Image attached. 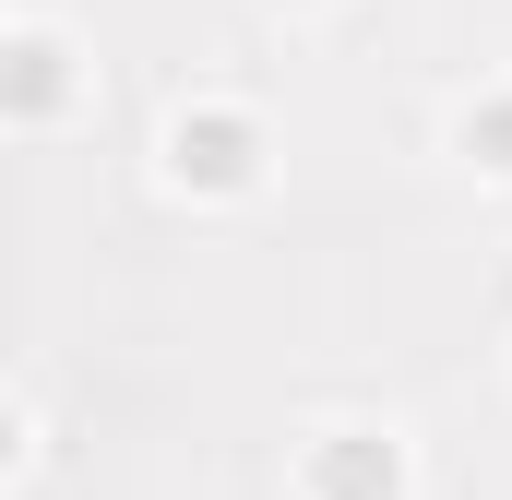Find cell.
Wrapping results in <instances>:
<instances>
[{
	"label": "cell",
	"instance_id": "cell-5",
	"mask_svg": "<svg viewBox=\"0 0 512 500\" xmlns=\"http://www.w3.org/2000/svg\"><path fill=\"white\" fill-rule=\"evenodd\" d=\"M48 477V405H36V381H12V500Z\"/></svg>",
	"mask_w": 512,
	"mask_h": 500
},
{
	"label": "cell",
	"instance_id": "cell-2",
	"mask_svg": "<svg viewBox=\"0 0 512 500\" xmlns=\"http://www.w3.org/2000/svg\"><path fill=\"white\" fill-rule=\"evenodd\" d=\"M84 120H96V48L48 0H12L0 12V131L12 143H60Z\"/></svg>",
	"mask_w": 512,
	"mask_h": 500
},
{
	"label": "cell",
	"instance_id": "cell-4",
	"mask_svg": "<svg viewBox=\"0 0 512 500\" xmlns=\"http://www.w3.org/2000/svg\"><path fill=\"white\" fill-rule=\"evenodd\" d=\"M441 155H453L477 191H512V72H489V84H465V96H453Z\"/></svg>",
	"mask_w": 512,
	"mask_h": 500
},
{
	"label": "cell",
	"instance_id": "cell-3",
	"mask_svg": "<svg viewBox=\"0 0 512 500\" xmlns=\"http://www.w3.org/2000/svg\"><path fill=\"white\" fill-rule=\"evenodd\" d=\"M286 489L298 500H417V453H405L393 417H310Z\"/></svg>",
	"mask_w": 512,
	"mask_h": 500
},
{
	"label": "cell",
	"instance_id": "cell-6",
	"mask_svg": "<svg viewBox=\"0 0 512 500\" xmlns=\"http://www.w3.org/2000/svg\"><path fill=\"white\" fill-rule=\"evenodd\" d=\"M262 12H286V24H310V12H334V0H262Z\"/></svg>",
	"mask_w": 512,
	"mask_h": 500
},
{
	"label": "cell",
	"instance_id": "cell-1",
	"mask_svg": "<svg viewBox=\"0 0 512 500\" xmlns=\"http://www.w3.org/2000/svg\"><path fill=\"white\" fill-rule=\"evenodd\" d=\"M155 191L167 203H262L274 191V120H262L251 96H227V84H191V96H167V120H155Z\"/></svg>",
	"mask_w": 512,
	"mask_h": 500
}]
</instances>
